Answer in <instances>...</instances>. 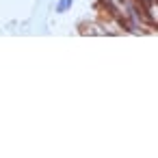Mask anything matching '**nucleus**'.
<instances>
[{
	"label": "nucleus",
	"instance_id": "3",
	"mask_svg": "<svg viewBox=\"0 0 158 158\" xmlns=\"http://www.w3.org/2000/svg\"><path fill=\"white\" fill-rule=\"evenodd\" d=\"M143 2H152V0H143Z\"/></svg>",
	"mask_w": 158,
	"mask_h": 158
},
{
	"label": "nucleus",
	"instance_id": "1",
	"mask_svg": "<svg viewBox=\"0 0 158 158\" xmlns=\"http://www.w3.org/2000/svg\"><path fill=\"white\" fill-rule=\"evenodd\" d=\"M80 31V35H106V31L102 28V24L98 22V20H91V22H80V26H78Z\"/></svg>",
	"mask_w": 158,
	"mask_h": 158
},
{
	"label": "nucleus",
	"instance_id": "2",
	"mask_svg": "<svg viewBox=\"0 0 158 158\" xmlns=\"http://www.w3.org/2000/svg\"><path fill=\"white\" fill-rule=\"evenodd\" d=\"M145 13H147V22H149V26L158 31V0L145 2Z\"/></svg>",
	"mask_w": 158,
	"mask_h": 158
}]
</instances>
